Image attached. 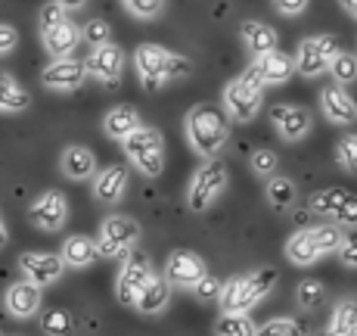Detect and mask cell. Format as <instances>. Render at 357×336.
Wrapping results in <instances>:
<instances>
[{
  "label": "cell",
  "instance_id": "cell-1",
  "mask_svg": "<svg viewBox=\"0 0 357 336\" xmlns=\"http://www.w3.org/2000/svg\"><path fill=\"white\" fill-rule=\"evenodd\" d=\"M230 137V115L218 103H199L187 112V140L202 159H218Z\"/></svg>",
  "mask_w": 357,
  "mask_h": 336
},
{
  "label": "cell",
  "instance_id": "cell-2",
  "mask_svg": "<svg viewBox=\"0 0 357 336\" xmlns=\"http://www.w3.org/2000/svg\"><path fill=\"white\" fill-rule=\"evenodd\" d=\"M277 268H258V271H249V274H239V277L227 280L221 286V312L224 314H249L267 293L273 290L277 284Z\"/></svg>",
  "mask_w": 357,
  "mask_h": 336
},
{
  "label": "cell",
  "instance_id": "cell-3",
  "mask_svg": "<svg viewBox=\"0 0 357 336\" xmlns=\"http://www.w3.org/2000/svg\"><path fill=\"white\" fill-rule=\"evenodd\" d=\"M134 63H137V75H140V81H143L146 91H159L165 81L183 78V75H190V68H193L187 57H177V53L165 50V47H159V44L137 47Z\"/></svg>",
  "mask_w": 357,
  "mask_h": 336
},
{
  "label": "cell",
  "instance_id": "cell-4",
  "mask_svg": "<svg viewBox=\"0 0 357 336\" xmlns=\"http://www.w3.org/2000/svg\"><path fill=\"white\" fill-rule=\"evenodd\" d=\"M342 237L345 234H342L335 224L305 228L289 237V243H286V258H289L292 265H298V268H307V265H314L317 258L329 256V252H339Z\"/></svg>",
  "mask_w": 357,
  "mask_h": 336
},
{
  "label": "cell",
  "instance_id": "cell-5",
  "mask_svg": "<svg viewBox=\"0 0 357 336\" xmlns=\"http://www.w3.org/2000/svg\"><path fill=\"white\" fill-rule=\"evenodd\" d=\"M66 13V3H47L40 10V38H44L47 53H53V59H68L81 41V31Z\"/></svg>",
  "mask_w": 357,
  "mask_h": 336
},
{
  "label": "cell",
  "instance_id": "cell-6",
  "mask_svg": "<svg viewBox=\"0 0 357 336\" xmlns=\"http://www.w3.org/2000/svg\"><path fill=\"white\" fill-rule=\"evenodd\" d=\"M261 100H264V85H261V78L255 75V68H245L239 78H233L224 87V112L233 122H243V125L258 115Z\"/></svg>",
  "mask_w": 357,
  "mask_h": 336
},
{
  "label": "cell",
  "instance_id": "cell-7",
  "mask_svg": "<svg viewBox=\"0 0 357 336\" xmlns=\"http://www.w3.org/2000/svg\"><path fill=\"white\" fill-rule=\"evenodd\" d=\"M227 181H230V175L221 159H208L205 166H199L193 181H190V190H187L190 212H196V215L208 212L211 205L221 200L224 190H227Z\"/></svg>",
  "mask_w": 357,
  "mask_h": 336
},
{
  "label": "cell",
  "instance_id": "cell-8",
  "mask_svg": "<svg viewBox=\"0 0 357 336\" xmlns=\"http://www.w3.org/2000/svg\"><path fill=\"white\" fill-rule=\"evenodd\" d=\"M125 153L128 159L137 166V171L146 177H159L165 171V140L155 128L143 125L140 131H134L125 140Z\"/></svg>",
  "mask_w": 357,
  "mask_h": 336
},
{
  "label": "cell",
  "instance_id": "cell-9",
  "mask_svg": "<svg viewBox=\"0 0 357 336\" xmlns=\"http://www.w3.org/2000/svg\"><path fill=\"white\" fill-rule=\"evenodd\" d=\"M140 240V224L128 215H109L106 221L100 224V237L93 240L97 243V256H106V258H119V256H128L130 249L137 246Z\"/></svg>",
  "mask_w": 357,
  "mask_h": 336
},
{
  "label": "cell",
  "instance_id": "cell-10",
  "mask_svg": "<svg viewBox=\"0 0 357 336\" xmlns=\"http://www.w3.org/2000/svg\"><path fill=\"white\" fill-rule=\"evenodd\" d=\"M335 53H339V38H333V34H311V38L301 41L292 57L295 72H301L305 78H314V75L326 72L333 66Z\"/></svg>",
  "mask_w": 357,
  "mask_h": 336
},
{
  "label": "cell",
  "instance_id": "cell-11",
  "mask_svg": "<svg viewBox=\"0 0 357 336\" xmlns=\"http://www.w3.org/2000/svg\"><path fill=\"white\" fill-rule=\"evenodd\" d=\"M311 209L335 221L339 228H357V193L342 187H326L311 196Z\"/></svg>",
  "mask_w": 357,
  "mask_h": 336
},
{
  "label": "cell",
  "instance_id": "cell-12",
  "mask_svg": "<svg viewBox=\"0 0 357 336\" xmlns=\"http://www.w3.org/2000/svg\"><path fill=\"white\" fill-rule=\"evenodd\" d=\"M153 277H155V271H153V265H149V258L143 256V252H130V256L125 258V265H121V271H119V280H115L119 302L134 305L137 296H140V290Z\"/></svg>",
  "mask_w": 357,
  "mask_h": 336
},
{
  "label": "cell",
  "instance_id": "cell-13",
  "mask_svg": "<svg viewBox=\"0 0 357 336\" xmlns=\"http://www.w3.org/2000/svg\"><path fill=\"white\" fill-rule=\"evenodd\" d=\"M205 262L196 256V252L190 249H174L168 256V262H165V284L171 286V290H193L199 280L205 277Z\"/></svg>",
  "mask_w": 357,
  "mask_h": 336
},
{
  "label": "cell",
  "instance_id": "cell-14",
  "mask_svg": "<svg viewBox=\"0 0 357 336\" xmlns=\"http://www.w3.org/2000/svg\"><path fill=\"white\" fill-rule=\"evenodd\" d=\"M19 268H22L25 280L40 290V286L56 284V280L63 277L66 265H63V258L53 256V252H22V256H19Z\"/></svg>",
  "mask_w": 357,
  "mask_h": 336
},
{
  "label": "cell",
  "instance_id": "cell-15",
  "mask_svg": "<svg viewBox=\"0 0 357 336\" xmlns=\"http://www.w3.org/2000/svg\"><path fill=\"white\" fill-rule=\"evenodd\" d=\"M31 224H38L40 231H59L68 218V203L59 190H44L29 209Z\"/></svg>",
  "mask_w": 357,
  "mask_h": 336
},
{
  "label": "cell",
  "instance_id": "cell-16",
  "mask_svg": "<svg viewBox=\"0 0 357 336\" xmlns=\"http://www.w3.org/2000/svg\"><path fill=\"white\" fill-rule=\"evenodd\" d=\"M84 72H91L93 78L106 81V85H119L121 72H125V50H121L119 44L97 47V50H91V57H87Z\"/></svg>",
  "mask_w": 357,
  "mask_h": 336
},
{
  "label": "cell",
  "instance_id": "cell-17",
  "mask_svg": "<svg viewBox=\"0 0 357 336\" xmlns=\"http://www.w3.org/2000/svg\"><path fill=\"white\" fill-rule=\"evenodd\" d=\"M84 63H78V59H53L50 66L40 72V81H44L47 91H56V94H68L75 91V87L84 81Z\"/></svg>",
  "mask_w": 357,
  "mask_h": 336
},
{
  "label": "cell",
  "instance_id": "cell-18",
  "mask_svg": "<svg viewBox=\"0 0 357 336\" xmlns=\"http://www.w3.org/2000/svg\"><path fill=\"white\" fill-rule=\"evenodd\" d=\"M271 122L273 128L280 131V137L283 140H301L307 131H311V112L301 106H286V103H277V106L271 109Z\"/></svg>",
  "mask_w": 357,
  "mask_h": 336
},
{
  "label": "cell",
  "instance_id": "cell-19",
  "mask_svg": "<svg viewBox=\"0 0 357 336\" xmlns=\"http://www.w3.org/2000/svg\"><path fill=\"white\" fill-rule=\"evenodd\" d=\"M320 109H324V115L333 125H354L357 122V100L339 85L324 87V94H320Z\"/></svg>",
  "mask_w": 357,
  "mask_h": 336
},
{
  "label": "cell",
  "instance_id": "cell-20",
  "mask_svg": "<svg viewBox=\"0 0 357 336\" xmlns=\"http://www.w3.org/2000/svg\"><path fill=\"white\" fill-rule=\"evenodd\" d=\"M128 190V168L125 166H106L93 177V196L106 205H115Z\"/></svg>",
  "mask_w": 357,
  "mask_h": 336
},
{
  "label": "cell",
  "instance_id": "cell-21",
  "mask_svg": "<svg viewBox=\"0 0 357 336\" xmlns=\"http://www.w3.org/2000/svg\"><path fill=\"white\" fill-rule=\"evenodd\" d=\"M38 308H40V290L34 284H29V280H19V284H13L6 290V312L13 318L25 321L31 314H38Z\"/></svg>",
  "mask_w": 357,
  "mask_h": 336
},
{
  "label": "cell",
  "instance_id": "cell-22",
  "mask_svg": "<svg viewBox=\"0 0 357 336\" xmlns=\"http://www.w3.org/2000/svg\"><path fill=\"white\" fill-rule=\"evenodd\" d=\"M252 68H255V75L261 78V85H283V81L295 72V63H292L289 53L271 50V53H264V57H258Z\"/></svg>",
  "mask_w": 357,
  "mask_h": 336
},
{
  "label": "cell",
  "instance_id": "cell-23",
  "mask_svg": "<svg viewBox=\"0 0 357 336\" xmlns=\"http://www.w3.org/2000/svg\"><path fill=\"white\" fill-rule=\"evenodd\" d=\"M102 128H106V134L112 137V140H121L125 143L134 131H140V112H137L134 106H128V103H121V106H112L106 112V119H102Z\"/></svg>",
  "mask_w": 357,
  "mask_h": 336
},
{
  "label": "cell",
  "instance_id": "cell-24",
  "mask_svg": "<svg viewBox=\"0 0 357 336\" xmlns=\"http://www.w3.org/2000/svg\"><path fill=\"white\" fill-rule=\"evenodd\" d=\"M239 38L245 41V47H249L252 53L258 57H264V53L277 50V31L271 29V25L258 22V19H245L243 25H239Z\"/></svg>",
  "mask_w": 357,
  "mask_h": 336
},
{
  "label": "cell",
  "instance_id": "cell-25",
  "mask_svg": "<svg viewBox=\"0 0 357 336\" xmlns=\"http://www.w3.org/2000/svg\"><path fill=\"white\" fill-rule=\"evenodd\" d=\"M59 162H63V175L72 181H84V177L97 175V156L87 147H66Z\"/></svg>",
  "mask_w": 357,
  "mask_h": 336
},
{
  "label": "cell",
  "instance_id": "cell-26",
  "mask_svg": "<svg viewBox=\"0 0 357 336\" xmlns=\"http://www.w3.org/2000/svg\"><path fill=\"white\" fill-rule=\"evenodd\" d=\"M168 302H171V286L165 284V277H153L140 290V296H137L134 308L140 314H162L165 308H168Z\"/></svg>",
  "mask_w": 357,
  "mask_h": 336
},
{
  "label": "cell",
  "instance_id": "cell-27",
  "mask_svg": "<svg viewBox=\"0 0 357 336\" xmlns=\"http://www.w3.org/2000/svg\"><path fill=\"white\" fill-rule=\"evenodd\" d=\"M59 258H63V265H68V268H87V265L97 262V243L84 234H75L63 243V256Z\"/></svg>",
  "mask_w": 357,
  "mask_h": 336
},
{
  "label": "cell",
  "instance_id": "cell-28",
  "mask_svg": "<svg viewBox=\"0 0 357 336\" xmlns=\"http://www.w3.org/2000/svg\"><path fill=\"white\" fill-rule=\"evenodd\" d=\"M31 106V97L13 75L0 72V112H25Z\"/></svg>",
  "mask_w": 357,
  "mask_h": 336
},
{
  "label": "cell",
  "instance_id": "cell-29",
  "mask_svg": "<svg viewBox=\"0 0 357 336\" xmlns=\"http://www.w3.org/2000/svg\"><path fill=\"white\" fill-rule=\"evenodd\" d=\"M329 336H357V296L342 299L329 324Z\"/></svg>",
  "mask_w": 357,
  "mask_h": 336
},
{
  "label": "cell",
  "instance_id": "cell-30",
  "mask_svg": "<svg viewBox=\"0 0 357 336\" xmlns=\"http://www.w3.org/2000/svg\"><path fill=\"white\" fill-rule=\"evenodd\" d=\"M215 336H258L249 314H221L215 321Z\"/></svg>",
  "mask_w": 357,
  "mask_h": 336
},
{
  "label": "cell",
  "instance_id": "cell-31",
  "mask_svg": "<svg viewBox=\"0 0 357 336\" xmlns=\"http://www.w3.org/2000/svg\"><path fill=\"white\" fill-rule=\"evenodd\" d=\"M264 196L267 203L273 205L277 212L289 209V205L295 203V184L289 181V177H271V184L264 187Z\"/></svg>",
  "mask_w": 357,
  "mask_h": 336
},
{
  "label": "cell",
  "instance_id": "cell-32",
  "mask_svg": "<svg viewBox=\"0 0 357 336\" xmlns=\"http://www.w3.org/2000/svg\"><path fill=\"white\" fill-rule=\"evenodd\" d=\"M40 330L47 336H68L75 330V321L66 308H50V312L40 318Z\"/></svg>",
  "mask_w": 357,
  "mask_h": 336
},
{
  "label": "cell",
  "instance_id": "cell-33",
  "mask_svg": "<svg viewBox=\"0 0 357 336\" xmlns=\"http://www.w3.org/2000/svg\"><path fill=\"white\" fill-rule=\"evenodd\" d=\"M329 72H333V78H335V85H351V81H357V57L354 53H345V50H339L335 53V59H333V66H329Z\"/></svg>",
  "mask_w": 357,
  "mask_h": 336
},
{
  "label": "cell",
  "instance_id": "cell-34",
  "mask_svg": "<svg viewBox=\"0 0 357 336\" xmlns=\"http://www.w3.org/2000/svg\"><path fill=\"white\" fill-rule=\"evenodd\" d=\"M81 38H84L93 50H97V47L112 44V29H109L106 19H87V25L81 29Z\"/></svg>",
  "mask_w": 357,
  "mask_h": 336
},
{
  "label": "cell",
  "instance_id": "cell-35",
  "mask_svg": "<svg viewBox=\"0 0 357 336\" xmlns=\"http://www.w3.org/2000/svg\"><path fill=\"white\" fill-rule=\"evenodd\" d=\"M121 6H125V13H130L134 19H143V22H149V19H155L165 13L162 0H125Z\"/></svg>",
  "mask_w": 357,
  "mask_h": 336
},
{
  "label": "cell",
  "instance_id": "cell-36",
  "mask_svg": "<svg viewBox=\"0 0 357 336\" xmlns=\"http://www.w3.org/2000/svg\"><path fill=\"white\" fill-rule=\"evenodd\" d=\"M258 336H307V330L292 318H277V321H267L258 330Z\"/></svg>",
  "mask_w": 357,
  "mask_h": 336
},
{
  "label": "cell",
  "instance_id": "cell-37",
  "mask_svg": "<svg viewBox=\"0 0 357 336\" xmlns=\"http://www.w3.org/2000/svg\"><path fill=\"white\" fill-rule=\"evenodd\" d=\"M324 299H326V290L320 280H301L298 284V305L301 308H317V305H324Z\"/></svg>",
  "mask_w": 357,
  "mask_h": 336
},
{
  "label": "cell",
  "instance_id": "cell-38",
  "mask_svg": "<svg viewBox=\"0 0 357 336\" xmlns=\"http://www.w3.org/2000/svg\"><path fill=\"white\" fill-rule=\"evenodd\" d=\"M335 159H339V166H345L348 171H357V134L342 137L339 147H335Z\"/></svg>",
  "mask_w": 357,
  "mask_h": 336
},
{
  "label": "cell",
  "instance_id": "cell-39",
  "mask_svg": "<svg viewBox=\"0 0 357 336\" xmlns=\"http://www.w3.org/2000/svg\"><path fill=\"white\" fill-rule=\"evenodd\" d=\"M221 280L215 277V274H205L202 280L193 286V293H196V299H202V302H215V299H221Z\"/></svg>",
  "mask_w": 357,
  "mask_h": 336
},
{
  "label": "cell",
  "instance_id": "cell-40",
  "mask_svg": "<svg viewBox=\"0 0 357 336\" xmlns=\"http://www.w3.org/2000/svg\"><path fill=\"white\" fill-rule=\"evenodd\" d=\"M277 162L280 159L273 149H255V153H252V171H255V175H273Z\"/></svg>",
  "mask_w": 357,
  "mask_h": 336
},
{
  "label": "cell",
  "instance_id": "cell-41",
  "mask_svg": "<svg viewBox=\"0 0 357 336\" xmlns=\"http://www.w3.org/2000/svg\"><path fill=\"white\" fill-rule=\"evenodd\" d=\"M339 258H342V265H348V268H357V234L342 237Z\"/></svg>",
  "mask_w": 357,
  "mask_h": 336
},
{
  "label": "cell",
  "instance_id": "cell-42",
  "mask_svg": "<svg viewBox=\"0 0 357 336\" xmlns=\"http://www.w3.org/2000/svg\"><path fill=\"white\" fill-rule=\"evenodd\" d=\"M273 10L295 19V16H301V13H307V0H277V3H273Z\"/></svg>",
  "mask_w": 357,
  "mask_h": 336
},
{
  "label": "cell",
  "instance_id": "cell-43",
  "mask_svg": "<svg viewBox=\"0 0 357 336\" xmlns=\"http://www.w3.org/2000/svg\"><path fill=\"white\" fill-rule=\"evenodd\" d=\"M16 44H19V31L13 25L0 22V53H10Z\"/></svg>",
  "mask_w": 357,
  "mask_h": 336
},
{
  "label": "cell",
  "instance_id": "cell-44",
  "mask_svg": "<svg viewBox=\"0 0 357 336\" xmlns=\"http://www.w3.org/2000/svg\"><path fill=\"white\" fill-rule=\"evenodd\" d=\"M342 10H345L351 19H357V0H345V3H342Z\"/></svg>",
  "mask_w": 357,
  "mask_h": 336
},
{
  "label": "cell",
  "instance_id": "cell-45",
  "mask_svg": "<svg viewBox=\"0 0 357 336\" xmlns=\"http://www.w3.org/2000/svg\"><path fill=\"white\" fill-rule=\"evenodd\" d=\"M0 246H6V228H3V221H0Z\"/></svg>",
  "mask_w": 357,
  "mask_h": 336
}]
</instances>
